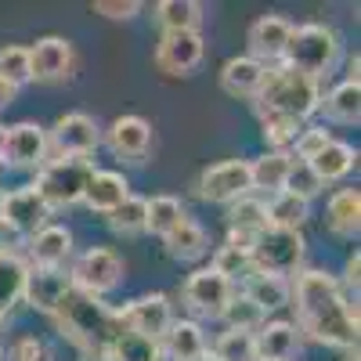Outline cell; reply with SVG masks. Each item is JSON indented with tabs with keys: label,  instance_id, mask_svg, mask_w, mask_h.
Wrapping results in <instances>:
<instances>
[{
	"label": "cell",
	"instance_id": "6da1fadb",
	"mask_svg": "<svg viewBox=\"0 0 361 361\" xmlns=\"http://www.w3.org/2000/svg\"><path fill=\"white\" fill-rule=\"evenodd\" d=\"M293 300H296V329L325 347H357V304L343 293L340 279L322 267H307L293 279Z\"/></svg>",
	"mask_w": 361,
	"mask_h": 361
},
{
	"label": "cell",
	"instance_id": "7a4b0ae2",
	"mask_svg": "<svg viewBox=\"0 0 361 361\" xmlns=\"http://www.w3.org/2000/svg\"><path fill=\"white\" fill-rule=\"evenodd\" d=\"M58 333H62L80 354H105L112 347V340L123 333L116 307H109L102 296H90L83 289H69L66 300L58 304V311L51 314Z\"/></svg>",
	"mask_w": 361,
	"mask_h": 361
},
{
	"label": "cell",
	"instance_id": "3957f363",
	"mask_svg": "<svg viewBox=\"0 0 361 361\" xmlns=\"http://www.w3.org/2000/svg\"><path fill=\"white\" fill-rule=\"evenodd\" d=\"M318 105H322V83L286 66H267L264 87L253 98L257 116H286L296 123H307L318 112Z\"/></svg>",
	"mask_w": 361,
	"mask_h": 361
},
{
	"label": "cell",
	"instance_id": "277c9868",
	"mask_svg": "<svg viewBox=\"0 0 361 361\" xmlns=\"http://www.w3.org/2000/svg\"><path fill=\"white\" fill-rule=\"evenodd\" d=\"M340 33L333 25H325V22H307V25H293V37L286 44V54H282V62L286 69L293 73H304L311 80L322 83V76L333 73V66L340 62Z\"/></svg>",
	"mask_w": 361,
	"mask_h": 361
},
{
	"label": "cell",
	"instance_id": "5b68a950",
	"mask_svg": "<svg viewBox=\"0 0 361 361\" xmlns=\"http://www.w3.org/2000/svg\"><path fill=\"white\" fill-rule=\"evenodd\" d=\"M90 173H94V163L90 159H47L37 170V180L29 188H33L54 214V209H69L83 199Z\"/></svg>",
	"mask_w": 361,
	"mask_h": 361
},
{
	"label": "cell",
	"instance_id": "8992f818",
	"mask_svg": "<svg viewBox=\"0 0 361 361\" xmlns=\"http://www.w3.org/2000/svg\"><path fill=\"white\" fill-rule=\"evenodd\" d=\"M307 257V243L300 231H286V228H264L253 238V271L260 275H279V279H296L300 267H304Z\"/></svg>",
	"mask_w": 361,
	"mask_h": 361
},
{
	"label": "cell",
	"instance_id": "52a82bcc",
	"mask_svg": "<svg viewBox=\"0 0 361 361\" xmlns=\"http://www.w3.org/2000/svg\"><path fill=\"white\" fill-rule=\"evenodd\" d=\"M47 145H51V159H87L98 152L102 127L87 112H66L47 130Z\"/></svg>",
	"mask_w": 361,
	"mask_h": 361
},
{
	"label": "cell",
	"instance_id": "ba28073f",
	"mask_svg": "<svg viewBox=\"0 0 361 361\" xmlns=\"http://www.w3.org/2000/svg\"><path fill=\"white\" fill-rule=\"evenodd\" d=\"M123 275H127V264L119 260L112 250H105V246H90L69 267L73 286L83 289V293H90V296H109L112 289L123 286Z\"/></svg>",
	"mask_w": 361,
	"mask_h": 361
},
{
	"label": "cell",
	"instance_id": "9c48e42d",
	"mask_svg": "<svg viewBox=\"0 0 361 361\" xmlns=\"http://www.w3.org/2000/svg\"><path fill=\"white\" fill-rule=\"evenodd\" d=\"M231 296H235V286L228 279H221L214 267L192 271V275L185 279V286H180V304H185L195 318H202V322H217L224 314Z\"/></svg>",
	"mask_w": 361,
	"mask_h": 361
},
{
	"label": "cell",
	"instance_id": "30bf717a",
	"mask_svg": "<svg viewBox=\"0 0 361 361\" xmlns=\"http://www.w3.org/2000/svg\"><path fill=\"white\" fill-rule=\"evenodd\" d=\"M119 314V325L127 329V333H137L145 340H163V333L170 329L173 322V304H170V296L166 293H145L137 300H130V304L123 307H116Z\"/></svg>",
	"mask_w": 361,
	"mask_h": 361
},
{
	"label": "cell",
	"instance_id": "8fae6325",
	"mask_svg": "<svg viewBox=\"0 0 361 361\" xmlns=\"http://www.w3.org/2000/svg\"><path fill=\"white\" fill-rule=\"evenodd\" d=\"M195 188H199V199L202 202H217V206H231L235 199L253 195L250 159H224V163L206 166Z\"/></svg>",
	"mask_w": 361,
	"mask_h": 361
},
{
	"label": "cell",
	"instance_id": "7c38bea8",
	"mask_svg": "<svg viewBox=\"0 0 361 361\" xmlns=\"http://www.w3.org/2000/svg\"><path fill=\"white\" fill-rule=\"evenodd\" d=\"M4 159L11 170H40L51 159V145H47V130L33 119H22V123L8 127L4 134Z\"/></svg>",
	"mask_w": 361,
	"mask_h": 361
},
{
	"label": "cell",
	"instance_id": "4fadbf2b",
	"mask_svg": "<svg viewBox=\"0 0 361 361\" xmlns=\"http://www.w3.org/2000/svg\"><path fill=\"white\" fill-rule=\"evenodd\" d=\"M76 73V51L66 37H40L29 47V80L37 83H66Z\"/></svg>",
	"mask_w": 361,
	"mask_h": 361
},
{
	"label": "cell",
	"instance_id": "5bb4252c",
	"mask_svg": "<svg viewBox=\"0 0 361 361\" xmlns=\"http://www.w3.org/2000/svg\"><path fill=\"white\" fill-rule=\"evenodd\" d=\"M206 58L202 33H163L156 44V69L163 76H192Z\"/></svg>",
	"mask_w": 361,
	"mask_h": 361
},
{
	"label": "cell",
	"instance_id": "9a60e30c",
	"mask_svg": "<svg viewBox=\"0 0 361 361\" xmlns=\"http://www.w3.org/2000/svg\"><path fill=\"white\" fill-rule=\"evenodd\" d=\"M47 224H51V209L29 185L4 192V224H0V231H11L18 238H33Z\"/></svg>",
	"mask_w": 361,
	"mask_h": 361
},
{
	"label": "cell",
	"instance_id": "2e32d148",
	"mask_svg": "<svg viewBox=\"0 0 361 361\" xmlns=\"http://www.w3.org/2000/svg\"><path fill=\"white\" fill-rule=\"evenodd\" d=\"M102 141L109 145V152L116 159L127 163H145L152 152V123L141 116H119L112 119V127L102 134Z\"/></svg>",
	"mask_w": 361,
	"mask_h": 361
},
{
	"label": "cell",
	"instance_id": "e0dca14e",
	"mask_svg": "<svg viewBox=\"0 0 361 361\" xmlns=\"http://www.w3.org/2000/svg\"><path fill=\"white\" fill-rule=\"evenodd\" d=\"M69 289H73V279H69L66 267H29L22 300L40 314H54Z\"/></svg>",
	"mask_w": 361,
	"mask_h": 361
},
{
	"label": "cell",
	"instance_id": "ac0fdd59",
	"mask_svg": "<svg viewBox=\"0 0 361 361\" xmlns=\"http://www.w3.org/2000/svg\"><path fill=\"white\" fill-rule=\"evenodd\" d=\"M289 37H293V22L286 15H260L250 25V33H246L250 58H257L260 66H279L282 54H286Z\"/></svg>",
	"mask_w": 361,
	"mask_h": 361
},
{
	"label": "cell",
	"instance_id": "d6986e66",
	"mask_svg": "<svg viewBox=\"0 0 361 361\" xmlns=\"http://www.w3.org/2000/svg\"><path fill=\"white\" fill-rule=\"evenodd\" d=\"M25 250L33 260L29 267H66L73 257V231L62 224H47L33 238H25Z\"/></svg>",
	"mask_w": 361,
	"mask_h": 361
},
{
	"label": "cell",
	"instance_id": "ffe728a7",
	"mask_svg": "<svg viewBox=\"0 0 361 361\" xmlns=\"http://www.w3.org/2000/svg\"><path fill=\"white\" fill-rule=\"evenodd\" d=\"M253 343H257V361H293L300 354L304 336L293 322H264L253 333Z\"/></svg>",
	"mask_w": 361,
	"mask_h": 361
},
{
	"label": "cell",
	"instance_id": "44dd1931",
	"mask_svg": "<svg viewBox=\"0 0 361 361\" xmlns=\"http://www.w3.org/2000/svg\"><path fill=\"white\" fill-rule=\"evenodd\" d=\"M264 76H267V66H260L250 54H238V58H228L221 69V90L231 98L253 102L264 87Z\"/></svg>",
	"mask_w": 361,
	"mask_h": 361
},
{
	"label": "cell",
	"instance_id": "7402d4cb",
	"mask_svg": "<svg viewBox=\"0 0 361 361\" xmlns=\"http://www.w3.org/2000/svg\"><path fill=\"white\" fill-rule=\"evenodd\" d=\"M130 195V180L119 173V170H94L87 180V188H83V206L87 209H94V214H112V209L119 206Z\"/></svg>",
	"mask_w": 361,
	"mask_h": 361
},
{
	"label": "cell",
	"instance_id": "603a6c76",
	"mask_svg": "<svg viewBox=\"0 0 361 361\" xmlns=\"http://www.w3.org/2000/svg\"><path fill=\"white\" fill-rule=\"evenodd\" d=\"M159 350H163V361H192L209 347H206V333H202L199 322L173 318L170 329L163 333V340H159Z\"/></svg>",
	"mask_w": 361,
	"mask_h": 361
},
{
	"label": "cell",
	"instance_id": "cb8c5ba5",
	"mask_svg": "<svg viewBox=\"0 0 361 361\" xmlns=\"http://www.w3.org/2000/svg\"><path fill=\"white\" fill-rule=\"evenodd\" d=\"M325 224L340 238H357L361 231V192L357 188H336L325 206Z\"/></svg>",
	"mask_w": 361,
	"mask_h": 361
},
{
	"label": "cell",
	"instance_id": "d4e9b609",
	"mask_svg": "<svg viewBox=\"0 0 361 361\" xmlns=\"http://www.w3.org/2000/svg\"><path fill=\"white\" fill-rule=\"evenodd\" d=\"M318 112H325L329 123L357 127V119H361V80H343V83H336L329 94H322Z\"/></svg>",
	"mask_w": 361,
	"mask_h": 361
},
{
	"label": "cell",
	"instance_id": "484cf974",
	"mask_svg": "<svg viewBox=\"0 0 361 361\" xmlns=\"http://www.w3.org/2000/svg\"><path fill=\"white\" fill-rule=\"evenodd\" d=\"M354 166H357V148H350L347 141H336V137L307 163V170L322 180V185H336V180L350 177Z\"/></svg>",
	"mask_w": 361,
	"mask_h": 361
},
{
	"label": "cell",
	"instance_id": "4316f807",
	"mask_svg": "<svg viewBox=\"0 0 361 361\" xmlns=\"http://www.w3.org/2000/svg\"><path fill=\"white\" fill-rule=\"evenodd\" d=\"M163 246H166V253H170L173 260L195 264V260H202V257L209 253V235H206V228H202L199 221L185 217V221H180V224L163 238Z\"/></svg>",
	"mask_w": 361,
	"mask_h": 361
},
{
	"label": "cell",
	"instance_id": "83f0119b",
	"mask_svg": "<svg viewBox=\"0 0 361 361\" xmlns=\"http://www.w3.org/2000/svg\"><path fill=\"white\" fill-rule=\"evenodd\" d=\"M243 293L253 300V304H257L264 314H271V311L289 307V300H293V279L260 275V271H253V275L243 282Z\"/></svg>",
	"mask_w": 361,
	"mask_h": 361
},
{
	"label": "cell",
	"instance_id": "f1b7e54d",
	"mask_svg": "<svg viewBox=\"0 0 361 361\" xmlns=\"http://www.w3.org/2000/svg\"><path fill=\"white\" fill-rule=\"evenodd\" d=\"M289 170H293V156L289 152H271L267 148L260 159L250 163V185H253V192L279 195V192H286Z\"/></svg>",
	"mask_w": 361,
	"mask_h": 361
},
{
	"label": "cell",
	"instance_id": "f546056e",
	"mask_svg": "<svg viewBox=\"0 0 361 361\" xmlns=\"http://www.w3.org/2000/svg\"><path fill=\"white\" fill-rule=\"evenodd\" d=\"M152 18L163 33H199L206 8L199 0H163V4H156Z\"/></svg>",
	"mask_w": 361,
	"mask_h": 361
},
{
	"label": "cell",
	"instance_id": "4dcf8cb0",
	"mask_svg": "<svg viewBox=\"0 0 361 361\" xmlns=\"http://www.w3.org/2000/svg\"><path fill=\"white\" fill-rule=\"evenodd\" d=\"M25 271H29V264L22 260L18 250L0 246V314H4V318H8V311L18 304V300H22Z\"/></svg>",
	"mask_w": 361,
	"mask_h": 361
},
{
	"label": "cell",
	"instance_id": "1f68e13d",
	"mask_svg": "<svg viewBox=\"0 0 361 361\" xmlns=\"http://www.w3.org/2000/svg\"><path fill=\"white\" fill-rule=\"evenodd\" d=\"M264 217L267 228H286V231H300L311 217V202L296 199L293 192H279V195H267L264 202Z\"/></svg>",
	"mask_w": 361,
	"mask_h": 361
},
{
	"label": "cell",
	"instance_id": "d6a6232c",
	"mask_svg": "<svg viewBox=\"0 0 361 361\" xmlns=\"http://www.w3.org/2000/svg\"><path fill=\"white\" fill-rule=\"evenodd\" d=\"M105 357L109 361H163V350H159L156 340H145V336L123 329V333L112 340V347L105 350Z\"/></svg>",
	"mask_w": 361,
	"mask_h": 361
},
{
	"label": "cell",
	"instance_id": "836d02e7",
	"mask_svg": "<svg viewBox=\"0 0 361 361\" xmlns=\"http://www.w3.org/2000/svg\"><path fill=\"white\" fill-rule=\"evenodd\" d=\"M185 217H188V209L180 206V199H173V195H156V199H148V224H145V231L166 238Z\"/></svg>",
	"mask_w": 361,
	"mask_h": 361
},
{
	"label": "cell",
	"instance_id": "e575fe53",
	"mask_svg": "<svg viewBox=\"0 0 361 361\" xmlns=\"http://www.w3.org/2000/svg\"><path fill=\"white\" fill-rule=\"evenodd\" d=\"M267 228L264 217V199L257 195H243L228 206V231H243V235H260Z\"/></svg>",
	"mask_w": 361,
	"mask_h": 361
},
{
	"label": "cell",
	"instance_id": "d590c367",
	"mask_svg": "<svg viewBox=\"0 0 361 361\" xmlns=\"http://www.w3.org/2000/svg\"><path fill=\"white\" fill-rule=\"evenodd\" d=\"M145 224H148V199H141V195H127L109 214V228L116 235H141Z\"/></svg>",
	"mask_w": 361,
	"mask_h": 361
},
{
	"label": "cell",
	"instance_id": "8d00e7d4",
	"mask_svg": "<svg viewBox=\"0 0 361 361\" xmlns=\"http://www.w3.org/2000/svg\"><path fill=\"white\" fill-rule=\"evenodd\" d=\"M221 322H224L228 329H238V333H257V329L267 322V314L253 304L246 293H238V289H235V296L228 300V307H224Z\"/></svg>",
	"mask_w": 361,
	"mask_h": 361
},
{
	"label": "cell",
	"instance_id": "74e56055",
	"mask_svg": "<svg viewBox=\"0 0 361 361\" xmlns=\"http://www.w3.org/2000/svg\"><path fill=\"white\" fill-rule=\"evenodd\" d=\"M217 361H257V343L253 333H238V329H224V333L214 340L209 347Z\"/></svg>",
	"mask_w": 361,
	"mask_h": 361
},
{
	"label": "cell",
	"instance_id": "f35d334b",
	"mask_svg": "<svg viewBox=\"0 0 361 361\" xmlns=\"http://www.w3.org/2000/svg\"><path fill=\"white\" fill-rule=\"evenodd\" d=\"M209 267H214L221 279H228L231 286H235V282H246V279L253 275L250 253H246V250H235V246H221V250L214 253V260H209Z\"/></svg>",
	"mask_w": 361,
	"mask_h": 361
},
{
	"label": "cell",
	"instance_id": "ab89813d",
	"mask_svg": "<svg viewBox=\"0 0 361 361\" xmlns=\"http://www.w3.org/2000/svg\"><path fill=\"white\" fill-rule=\"evenodd\" d=\"M300 130H304V123H296V119H286V116H260V134H264V141L271 145V152H289Z\"/></svg>",
	"mask_w": 361,
	"mask_h": 361
},
{
	"label": "cell",
	"instance_id": "60d3db41",
	"mask_svg": "<svg viewBox=\"0 0 361 361\" xmlns=\"http://www.w3.org/2000/svg\"><path fill=\"white\" fill-rule=\"evenodd\" d=\"M0 76H4L15 90L25 87V83H33L29 80V47H22V44H4L0 47Z\"/></svg>",
	"mask_w": 361,
	"mask_h": 361
},
{
	"label": "cell",
	"instance_id": "b9f144b4",
	"mask_svg": "<svg viewBox=\"0 0 361 361\" xmlns=\"http://www.w3.org/2000/svg\"><path fill=\"white\" fill-rule=\"evenodd\" d=\"M329 141H333V134H329L325 127H304V130L296 134V141H293V148H289V156H293L296 163H311Z\"/></svg>",
	"mask_w": 361,
	"mask_h": 361
},
{
	"label": "cell",
	"instance_id": "7bdbcfd3",
	"mask_svg": "<svg viewBox=\"0 0 361 361\" xmlns=\"http://www.w3.org/2000/svg\"><path fill=\"white\" fill-rule=\"evenodd\" d=\"M286 192H293L296 199H304V202H311L314 195H322L325 192V185L307 170V163H296L293 159V170H289V180H286Z\"/></svg>",
	"mask_w": 361,
	"mask_h": 361
},
{
	"label": "cell",
	"instance_id": "ee69618b",
	"mask_svg": "<svg viewBox=\"0 0 361 361\" xmlns=\"http://www.w3.org/2000/svg\"><path fill=\"white\" fill-rule=\"evenodd\" d=\"M4 357H8V361H54V350H51V343L40 340V336H18Z\"/></svg>",
	"mask_w": 361,
	"mask_h": 361
},
{
	"label": "cell",
	"instance_id": "f6af8a7d",
	"mask_svg": "<svg viewBox=\"0 0 361 361\" xmlns=\"http://www.w3.org/2000/svg\"><path fill=\"white\" fill-rule=\"evenodd\" d=\"M90 8H94L98 15H105V18H116V22H127V18H134L141 11L137 0H94Z\"/></svg>",
	"mask_w": 361,
	"mask_h": 361
},
{
	"label": "cell",
	"instance_id": "bcb514c9",
	"mask_svg": "<svg viewBox=\"0 0 361 361\" xmlns=\"http://www.w3.org/2000/svg\"><path fill=\"white\" fill-rule=\"evenodd\" d=\"M343 293H350L354 300H357V289H361V253L354 250L350 257H347V267H343Z\"/></svg>",
	"mask_w": 361,
	"mask_h": 361
},
{
	"label": "cell",
	"instance_id": "7dc6e473",
	"mask_svg": "<svg viewBox=\"0 0 361 361\" xmlns=\"http://www.w3.org/2000/svg\"><path fill=\"white\" fill-rule=\"evenodd\" d=\"M15 94H18V90H15V87L4 80V76H0V109H8V105L15 102Z\"/></svg>",
	"mask_w": 361,
	"mask_h": 361
},
{
	"label": "cell",
	"instance_id": "c3c4849f",
	"mask_svg": "<svg viewBox=\"0 0 361 361\" xmlns=\"http://www.w3.org/2000/svg\"><path fill=\"white\" fill-rule=\"evenodd\" d=\"M80 361H109L105 354H80Z\"/></svg>",
	"mask_w": 361,
	"mask_h": 361
},
{
	"label": "cell",
	"instance_id": "681fc988",
	"mask_svg": "<svg viewBox=\"0 0 361 361\" xmlns=\"http://www.w3.org/2000/svg\"><path fill=\"white\" fill-rule=\"evenodd\" d=\"M343 361H357V347H347L343 350Z\"/></svg>",
	"mask_w": 361,
	"mask_h": 361
},
{
	"label": "cell",
	"instance_id": "f907efd6",
	"mask_svg": "<svg viewBox=\"0 0 361 361\" xmlns=\"http://www.w3.org/2000/svg\"><path fill=\"white\" fill-rule=\"evenodd\" d=\"M192 361H217V357L209 354V350H202V354H199V357H192Z\"/></svg>",
	"mask_w": 361,
	"mask_h": 361
},
{
	"label": "cell",
	"instance_id": "816d5d0a",
	"mask_svg": "<svg viewBox=\"0 0 361 361\" xmlns=\"http://www.w3.org/2000/svg\"><path fill=\"white\" fill-rule=\"evenodd\" d=\"M4 134H8V127H0V156H4Z\"/></svg>",
	"mask_w": 361,
	"mask_h": 361
},
{
	"label": "cell",
	"instance_id": "f5cc1de1",
	"mask_svg": "<svg viewBox=\"0 0 361 361\" xmlns=\"http://www.w3.org/2000/svg\"><path fill=\"white\" fill-rule=\"evenodd\" d=\"M0 224H4V192H0Z\"/></svg>",
	"mask_w": 361,
	"mask_h": 361
},
{
	"label": "cell",
	"instance_id": "db71d44e",
	"mask_svg": "<svg viewBox=\"0 0 361 361\" xmlns=\"http://www.w3.org/2000/svg\"><path fill=\"white\" fill-rule=\"evenodd\" d=\"M0 333H4V314H0Z\"/></svg>",
	"mask_w": 361,
	"mask_h": 361
},
{
	"label": "cell",
	"instance_id": "11a10c76",
	"mask_svg": "<svg viewBox=\"0 0 361 361\" xmlns=\"http://www.w3.org/2000/svg\"><path fill=\"white\" fill-rule=\"evenodd\" d=\"M0 361H8V357H4V347H0Z\"/></svg>",
	"mask_w": 361,
	"mask_h": 361
},
{
	"label": "cell",
	"instance_id": "9f6ffc18",
	"mask_svg": "<svg viewBox=\"0 0 361 361\" xmlns=\"http://www.w3.org/2000/svg\"><path fill=\"white\" fill-rule=\"evenodd\" d=\"M0 173H4V166H0Z\"/></svg>",
	"mask_w": 361,
	"mask_h": 361
}]
</instances>
